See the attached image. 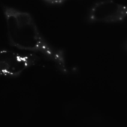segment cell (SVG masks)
<instances>
[{
    "instance_id": "6da1fadb",
    "label": "cell",
    "mask_w": 127,
    "mask_h": 127,
    "mask_svg": "<svg viewBox=\"0 0 127 127\" xmlns=\"http://www.w3.org/2000/svg\"><path fill=\"white\" fill-rule=\"evenodd\" d=\"M9 44L25 53L39 54L55 64L63 73L68 72L64 52L48 43L27 12L3 5Z\"/></svg>"
},
{
    "instance_id": "7a4b0ae2",
    "label": "cell",
    "mask_w": 127,
    "mask_h": 127,
    "mask_svg": "<svg viewBox=\"0 0 127 127\" xmlns=\"http://www.w3.org/2000/svg\"><path fill=\"white\" fill-rule=\"evenodd\" d=\"M40 60L34 54L0 48V77H18Z\"/></svg>"
},
{
    "instance_id": "3957f363",
    "label": "cell",
    "mask_w": 127,
    "mask_h": 127,
    "mask_svg": "<svg viewBox=\"0 0 127 127\" xmlns=\"http://www.w3.org/2000/svg\"><path fill=\"white\" fill-rule=\"evenodd\" d=\"M127 18V6L113 0L100 1L90 7L87 16L90 23L121 22Z\"/></svg>"
},
{
    "instance_id": "277c9868",
    "label": "cell",
    "mask_w": 127,
    "mask_h": 127,
    "mask_svg": "<svg viewBox=\"0 0 127 127\" xmlns=\"http://www.w3.org/2000/svg\"><path fill=\"white\" fill-rule=\"evenodd\" d=\"M46 4L51 5H60L69 0H41Z\"/></svg>"
},
{
    "instance_id": "5b68a950",
    "label": "cell",
    "mask_w": 127,
    "mask_h": 127,
    "mask_svg": "<svg viewBox=\"0 0 127 127\" xmlns=\"http://www.w3.org/2000/svg\"></svg>"
}]
</instances>
